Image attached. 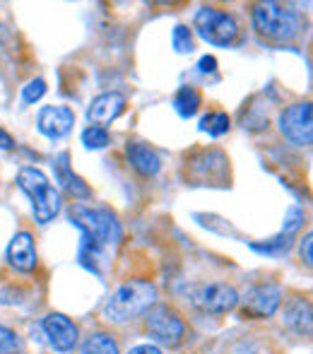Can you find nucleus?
I'll return each instance as SVG.
<instances>
[{
	"instance_id": "f8f14e48",
	"label": "nucleus",
	"mask_w": 313,
	"mask_h": 354,
	"mask_svg": "<svg viewBox=\"0 0 313 354\" xmlns=\"http://www.w3.org/2000/svg\"><path fill=\"white\" fill-rule=\"evenodd\" d=\"M123 109H126V97L118 92H108L94 99L92 106L87 109V118L97 128H102V126H108L111 121H116L123 113Z\"/></svg>"
},
{
	"instance_id": "4be33fe9",
	"label": "nucleus",
	"mask_w": 313,
	"mask_h": 354,
	"mask_svg": "<svg viewBox=\"0 0 313 354\" xmlns=\"http://www.w3.org/2000/svg\"><path fill=\"white\" fill-rule=\"evenodd\" d=\"M292 246L290 236H280V239H270L267 243H253V251L260 253H285Z\"/></svg>"
},
{
	"instance_id": "ddd939ff",
	"label": "nucleus",
	"mask_w": 313,
	"mask_h": 354,
	"mask_svg": "<svg viewBox=\"0 0 313 354\" xmlns=\"http://www.w3.org/2000/svg\"><path fill=\"white\" fill-rule=\"evenodd\" d=\"M8 261H10V266L17 268V270H22V272L34 270V266H37V248H34L32 234L19 232L17 236L10 241Z\"/></svg>"
},
{
	"instance_id": "f3484780",
	"label": "nucleus",
	"mask_w": 313,
	"mask_h": 354,
	"mask_svg": "<svg viewBox=\"0 0 313 354\" xmlns=\"http://www.w3.org/2000/svg\"><path fill=\"white\" fill-rule=\"evenodd\" d=\"M173 109L181 118L196 116V111L200 109V94L196 87H181L173 97Z\"/></svg>"
},
{
	"instance_id": "c85d7f7f",
	"label": "nucleus",
	"mask_w": 313,
	"mask_h": 354,
	"mask_svg": "<svg viewBox=\"0 0 313 354\" xmlns=\"http://www.w3.org/2000/svg\"><path fill=\"white\" fill-rule=\"evenodd\" d=\"M0 147H3V149H12L15 147V140L10 138V133L3 131V128H0Z\"/></svg>"
},
{
	"instance_id": "dca6fc26",
	"label": "nucleus",
	"mask_w": 313,
	"mask_h": 354,
	"mask_svg": "<svg viewBox=\"0 0 313 354\" xmlns=\"http://www.w3.org/2000/svg\"><path fill=\"white\" fill-rule=\"evenodd\" d=\"M285 321L290 323L292 328H296L299 333H309L311 330V306L304 299H296L287 306L285 311Z\"/></svg>"
},
{
	"instance_id": "cd10ccee",
	"label": "nucleus",
	"mask_w": 313,
	"mask_h": 354,
	"mask_svg": "<svg viewBox=\"0 0 313 354\" xmlns=\"http://www.w3.org/2000/svg\"><path fill=\"white\" fill-rule=\"evenodd\" d=\"M128 354H162V352H159L155 345H137V347H133Z\"/></svg>"
},
{
	"instance_id": "bb28decb",
	"label": "nucleus",
	"mask_w": 313,
	"mask_h": 354,
	"mask_svg": "<svg viewBox=\"0 0 313 354\" xmlns=\"http://www.w3.org/2000/svg\"><path fill=\"white\" fill-rule=\"evenodd\" d=\"M200 73H215V68H217V61H215V56H205L200 61Z\"/></svg>"
},
{
	"instance_id": "39448f33",
	"label": "nucleus",
	"mask_w": 313,
	"mask_h": 354,
	"mask_svg": "<svg viewBox=\"0 0 313 354\" xmlns=\"http://www.w3.org/2000/svg\"><path fill=\"white\" fill-rule=\"evenodd\" d=\"M196 32L212 46H229L236 39V22L229 12L217 8H202L196 15Z\"/></svg>"
},
{
	"instance_id": "412c9836",
	"label": "nucleus",
	"mask_w": 313,
	"mask_h": 354,
	"mask_svg": "<svg viewBox=\"0 0 313 354\" xmlns=\"http://www.w3.org/2000/svg\"><path fill=\"white\" fill-rule=\"evenodd\" d=\"M171 44L173 48H176L178 53H191L193 51V34L188 27H183V24H178L176 29H173L171 34Z\"/></svg>"
},
{
	"instance_id": "4468645a",
	"label": "nucleus",
	"mask_w": 313,
	"mask_h": 354,
	"mask_svg": "<svg viewBox=\"0 0 313 354\" xmlns=\"http://www.w3.org/2000/svg\"><path fill=\"white\" fill-rule=\"evenodd\" d=\"M56 176H58V183H63V186H66V191L70 193V196H75V198H89L87 183H84L82 178H79L75 171H73V167H70V154H68V152H63L61 157L56 159Z\"/></svg>"
},
{
	"instance_id": "20e7f679",
	"label": "nucleus",
	"mask_w": 313,
	"mask_h": 354,
	"mask_svg": "<svg viewBox=\"0 0 313 354\" xmlns=\"http://www.w3.org/2000/svg\"><path fill=\"white\" fill-rule=\"evenodd\" d=\"M253 24L256 29L267 39L275 41H290L299 34V17L296 12L287 10L285 5L277 3H263L253 10Z\"/></svg>"
},
{
	"instance_id": "f257e3e1",
	"label": "nucleus",
	"mask_w": 313,
	"mask_h": 354,
	"mask_svg": "<svg viewBox=\"0 0 313 354\" xmlns=\"http://www.w3.org/2000/svg\"><path fill=\"white\" fill-rule=\"evenodd\" d=\"M70 219L82 229L84 243L79 256H82L84 266H89V261H97L104 248L116 241L118 234H121L116 214L106 210V207H87L82 203H75L70 207Z\"/></svg>"
},
{
	"instance_id": "6e6552de",
	"label": "nucleus",
	"mask_w": 313,
	"mask_h": 354,
	"mask_svg": "<svg viewBox=\"0 0 313 354\" xmlns=\"http://www.w3.org/2000/svg\"><path fill=\"white\" fill-rule=\"evenodd\" d=\"M282 292L277 284H258L243 297L241 304V316L243 318H267L277 311L280 306Z\"/></svg>"
},
{
	"instance_id": "423d86ee",
	"label": "nucleus",
	"mask_w": 313,
	"mask_h": 354,
	"mask_svg": "<svg viewBox=\"0 0 313 354\" xmlns=\"http://www.w3.org/2000/svg\"><path fill=\"white\" fill-rule=\"evenodd\" d=\"M145 328L159 345L178 347L186 337V326H183L181 316L169 306H155L147 311Z\"/></svg>"
},
{
	"instance_id": "6ab92c4d",
	"label": "nucleus",
	"mask_w": 313,
	"mask_h": 354,
	"mask_svg": "<svg viewBox=\"0 0 313 354\" xmlns=\"http://www.w3.org/2000/svg\"><path fill=\"white\" fill-rule=\"evenodd\" d=\"M200 131L212 138H220L229 131V116L225 111H212L200 118Z\"/></svg>"
},
{
	"instance_id": "9b49d317",
	"label": "nucleus",
	"mask_w": 313,
	"mask_h": 354,
	"mask_svg": "<svg viewBox=\"0 0 313 354\" xmlns=\"http://www.w3.org/2000/svg\"><path fill=\"white\" fill-rule=\"evenodd\" d=\"M73 123H75V113L68 106H44L39 113V131L53 140L68 136Z\"/></svg>"
},
{
	"instance_id": "a211bd4d",
	"label": "nucleus",
	"mask_w": 313,
	"mask_h": 354,
	"mask_svg": "<svg viewBox=\"0 0 313 354\" xmlns=\"http://www.w3.org/2000/svg\"><path fill=\"white\" fill-rule=\"evenodd\" d=\"M82 354H118V345L108 333H94L84 340Z\"/></svg>"
},
{
	"instance_id": "1a4fd4ad",
	"label": "nucleus",
	"mask_w": 313,
	"mask_h": 354,
	"mask_svg": "<svg viewBox=\"0 0 313 354\" xmlns=\"http://www.w3.org/2000/svg\"><path fill=\"white\" fill-rule=\"evenodd\" d=\"M238 301H241V299H238L236 289L222 282L205 284V287L196 294V304L207 313H227V311H231V308H236Z\"/></svg>"
},
{
	"instance_id": "f03ea898",
	"label": "nucleus",
	"mask_w": 313,
	"mask_h": 354,
	"mask_svg": "<svg viewBox=\"0 0 313 354\" xmlns=\"http://www.w3.org/2000/svg\"><path fill=\"white\" fill-rule=\"evenodd\" d=\"M155 299H157L155 284L147 280H133V282L123 284V287H118L116 292L111 294L104 313H106L108 321L126 323V321H133L135 316H140V313L150 311Z\"/></svg>"
},
{
	"instance_id": "aec40b11",
	"label": "nucleus",
	"mask_w": 313,
	"mask_h": 354,
	"mask_svg": "<svg viewBox=\"0 0 313 354\" xmlns=\"http://www.w3.org/2000/svg\"><path fill=\"white\" fill-rule=\"evenodd\" d=\"M82 142L87 145L89 149H104V147L108 145V133H106V128L89 126L87 131L82 133Z\"/></svg>"
},
{
	"instance_id": "2eb2a0df",
	"label": "nucleus",
	"mask_w": 313,
	"mask_h": 354,
	"mask_svg": "<svg viewBox=\"0 0 313 354\" xmlns=\"http://www.w3.org/2000/svg\"><path fill=\"white\" fill-rule=\"evenodd\" d=\"M128 159H131V164L142 174V176H155V174L159 171V167H162L159 154L142 142L128 145Z\"/></svg>"
},
{
	"instance_id": "a878e982",
	"label": "nucleus",
	"mask_w": 313,
	"mask_h": 354,
	"mask_svg": "<svg viewBox=\"0 0 313 354\" xmlns=\"http://www.w3.org/2000/svg\"><path fill=\"white\" fill-rule=\"evenodd\" d=\"M313 236H311V234H309V236H306L304 239V246H301V258H304V261H306V266H311V263H313V253H311V246H313Z\"/></svg>"
},
{
	"instance_id": "9d476101",
	"label": "nucleus",
	"mask_w": 313,
	"mask_h": 354,
	"mask_svg": "<svg viewBox=\"0 0 313 354\" xmlns=\"http://www.w3.org/2000/svg\"><path fill=\"white\" fill-rule=\"evenodd\" d=\"M44 333H46L48 342L53 345V350L58 352H70L77 345V326L66 318L63 313H48L41 323Z\"/></svg>"
},
{
	"instance_id": "b1692460",
	"label": "nucleus",
	"mask_w": 313,
	"mask_h": 354,
	"mask_svg": "<svg viewBox=\"0 0 313 354\" xmlns=\"http://www.w3.org/2000/svg\"><path fill=\"white\" fill-rule=\"evenodd\" d=\"M44 92H46V82H44V80H32V82L22 89L24 104H32V102H37V99H41Z\"/></svg>"
},
{
	"instance_id": "0eeeda50",
	"label": "nucleus",
	"mask_w": 313,
	"mask_h": 354,
	"mask_svg": "<svg viewBox=\"0 0 313 354\" xmlns=\"http://www.w3.org/2000/svg\"><path fill=\"white\" fill-rule=\"evenodd\" d=\"M313 113L311 104H294V106L285 109L280 116V128L287 138L294 145H311L313 140Z\"/></svg>"
},
{
	"instance_id": "393cba45",
	"label": "nucleus",
	"mask_w": 313,
	"mask_h": 354,
	"mask_svg": "<svg viewBox=\"0 0 313 354\" xmlns=\"http://www.w3.org/2000/svg\"><path fill=\"white\" fill-rule=\"evenodd\" d=\"M301 222H304V212L299 210V207H290V212H287V217H285V232H287V236L290 234H294L296 229L301 227Z\"/></svg>"
},
{
	"instance_id": "5701e85b",
	"label": "nucleus",
	"mask_w": 313,
	"mask_h": 354,
	"mask_svg": "<svg viewBox=\"0 0 313 354\" xmlns=\"http://www.w3.org/2000/svg\"><path fill=\"white\" fill-rule=\"evenodd\" d=\"M17 350H19V337L10 328L0 326V354H17Z\"/></svg>"
},
{
	"instance_id": "7ed1b4c3",
	"label": "nucleus",
	"mask_w": 313,
	"mask_h": 354,
	"mask_svg": "<svg viewBox=\"0 0 313 354\" xmlns=\"http://www.w3.org/2000/svg\"><path fill=\"white\" fill-rule=\"evenodd\" d=\"M17 183L29 198H32L34 217L37 222L46 224L61 212V193L48 183L46 174L34 167H24L17 174Z\"/></svg>"
}]
</instances>
